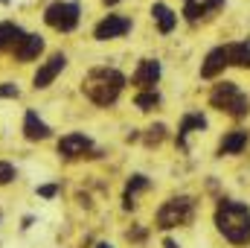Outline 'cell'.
I'll use <instances>...</instances> for the list:
<instances>
[{
	"label": "cell",
	"mask_w": 250,
	"mask_h": 248,
	"mask_svg": "<svg viewBox=\"0 0 250 248\" xmlns=\"http://www.w3.org/2000/svg\"><path fill=\"white\" fill-rule=\"evenodd\" d=\"M221 6H224V0H187L184 3V15H187V21H198L204 15H212Z\"/></svg>",
	"instance_id": "obj_12"
},
{
	"label": "cell",
	"mask_w": 250,
	"mask_h": 248,
	"mask_svg": "<svg viewBox=\"0 0 250 248\" xmlns=\"http://www.w3.org/2000/svg\"><path fill=\"white\" fill-rule=\"evenodd\" d=\"M195 216V201L189 196H178V198H169L160 210H157V228L163 231H172L178 225H187Z\"/></svg>",
	"instance_id": "obj_4"
},
{
	"label": "cell",
	"mask_w": 250,
	"mask_h": 248,
	"mask_svg": "<svg viewBox=\"0 0 250 248\" xmlns=\"http://www.w3.org/2000/svg\"><path fill=\"white\" fill-rule=\"evenodd\" d=\"M12 178H15V167L6 164V161H0V184H9Z\"/></svg>",
	"instance_id": "obj_23"
},
{
	"label": "cell",
	"mask_w": 250,
	"mask_h": 248,
	"mask_svg": "<svg viewBox=\"0 0 250 248\" xmlns=\"http://www.w3.org/2000/svg\"><path fill=\"white\" fill-rule=\"evenodd\" d=\"M215 225L218 231L233 243V246H248L250 243V210L239 201H218L215 207Z\"/></svg>",
	"instance_id": "obj_1"
},
{
	"label": "cell",
	"mask_w": 250,
	"mask_h": 248,
	"mask_svg": "<svg viewBox=\"0 0 250 248\" xmlns=\"http://www.w3.org/2000/svg\"><path fill=\"white\" fill-rule=\"evenodd\" d=\"M134 102H137L140 111H151L154 105H160V94H157V91H143V94H137Z\"/></svg>",
	"instance_id": "obj_20"
},
{
	"label": "cell",
	"mask_w": 250,
	"mask_h": 248,
	"mask_svg": "<svg viewBox=\"0 0 250 248\" xmlns=\"http://www.w3.org/2000/svg\"><path fill=\"white\" fill-rule=\"evenodd\" d=\"M23 35H26V32H23L21 26H15V24H0V50L15 47Z\"/></svg>",
	"instance_id": "obj_18"
},
{
	"label": "cell",
	"mask_w": 250,
	"mask_h": 248,
	"mask_svg": "<svg viewBox=\"0 0 250 248\" xmlns=\"http://www.w3.org/2000/svg\"><path fill=\"white\" fill-rule=\"evenodd\" d=\"M201 131V128H207V120L201 117V114H187L184 117V123H181V128H178V146L181 149H187V134L189 131Z\"/></svg>",
	"instance_id": "obj_17"
},
{
	"label": "cell",
	"mask_w": 250,
	"mask_h": 248,
	"mask_svg": "<svg viewBox=\"0 0 250 248\" xmlns=\"http://www.w3.org/2000/svg\"><path fill=\"white\" fill-rule=\"evenodd\" d=\"M18 85H12V82H3L0 85V99H18Z\"/></svg>",
	"instance_id": "obj_22"
},
{
	"label": "cell",
	"mask_w": 250,
	"mask_h": 248,
	"mask_svg": "<svg viewBox=\"0 0 250 248\" xmlns=\"http://www.w3.org/2000/svg\"><path fill=\"white\" fill-rule=\"evenodd\" d=\"M87 149H90V137H84V134H79V131L64 134L62 140H59V155H62V158H79V155H84Z\"/></svg>",
	"instance_id": "obj_9"
},
{
	"label": "cell",
	"mask_w": 250,
	"mask_h": 248,
	"mask_svg": "<svg viewBox=\"0 0 250 248\" xmlns=\"http://www.w3.org/2000/svg\"><path fill=\"white\" fill-rule=\"evenodd\" d=\"M3 3H6V0H3Z\"/></svg>",
	"instance_id": "obj_28"
},
{
	"label": "cell",
	"mask_w": 250,
	"mask_h": 248,
	"mask_svg": "<svg viewBox=\"0 0 250 248\" xmlns=\"http://www.w3.org/2000/svg\"><path fill=\"white\" fill-rule=\"evenodd\" d=\"M157 79H160V62H157V59H143L131 82H134L137 88H143V91H154Z\"/></svg>",
	"instance_id": "obj_8"
},
{
	"label": "cell",
	"mask_w": 250,
	"mask_h": 248,
	"mask_svg": "<svg viewBox=\"0 0 250 248\" xmlns=\"http://www.w3.org/2000/svg\"><path fill=\"white\" fill-rule=\"evenodd\" d=\"M224 67H227V50H224V47H215V50L207 53V59L201 64V76H204V79H215Z\"/></svg>",
	"instance_id": "obj_11"
},
{
	"label": "cell",
	"mask_w": 250,
	"mask_h": 248,
	"mask_svg": "<svg viewBox=\"0 0 250 248\" xmlns=\"http://www.w3.org/2000/svg\"><path fill=\"white\" fill-rule=\"evenodd\" d=\"M151 15H154V21H157V26H160L163 35H169V32L175 29V24H178L175 12H172L166 3H154V6H151Z\"/></svg>",
	"instance_id": "obj_15"
},
{
	"label": "cell",
	"mask_w": 250,
	"mask_h": 248,
	"mask_svg": "<svg viewBox=\"0 0 250 248\" xmlns=\"http://www.w3.org/2000/svg\"><path fill=\"white\" fill-rule=\"evenodd\" d=\"M123 85H125V76L120 70H114V67H96V70H90L84 76L82 91L96 105H114L117 97H120V91H123Z\"/></svg>",
	"instance_id": "obj_2"
},
{
	"label": "cell",
	"mask_w": 250,
	"mask_h": 248,
	"mask_svg": "<svg viewBox=\"0 0 250 248\" xmlns=\"http://www.w3.org/2000/svg\"><path fill=\"white\" fill-rule=\"evenodd\" d=\"M59 193V187L56 184H44V187H38V196H44V198H53Z\"/></svg>",
	"instance_id": "obj_24"
},
{
	"label": "cell",
	"mask_w": 250,
	"mask_h": 248,
	"mask_svg": "<svg viewBox=\"0 0 250 248\" xmlns=\"http://www.w3.org/2000/svg\"><path fill=\"white\" fill-rule=\"evenodd\" d=\"M23 134L29 140H47L50 137V125L44 123L35 111H26V117H23Z\"/></svg>",
	"instance_id": "obj_13"
},
{
	"label": "cell",
	"mask_w": 250,
	"mask_h": 248,
	"mask_svg": "<svg viewBox=\"0 0 250 248\" xmlns=\"http://www.w3.org/2000/svg\"><path fill=\"white\" fill-rule=\"evenodd\" d=\"M96 248H114V246H108V243H99V246H96Z\"/></svg>",
	"instance_id": "obj_27"
},
{
	"label": "cell",
	"mask_w": 250,
	"mask_h": 248,
	"mask_svg": "<svg viewBox=\"0 0 250 248\" xmlns=\"http://www.w3.org/2000/svg\"><path fill=\"white\" fill-rule=\"evenodd\" d=\"M12 50H15V59H18V62H32V59L41 56V50H44V38H41V35H23Z\"/></svg>",
	"instance_id": "obj_10"
},
{
	"label": "cell",
	"mask_w": 250,
	"mask_h": 248,
	"mask_svg": "<svg viewBox=\"0 0 250 248\" xmlns=\"http://www.w3.org/2000/svg\"><path fill=\"white\" fill-rule=\"evenodd\" d=\"M209 102H212V108H218V111H224V114H230V117H248L250 114L248 94H242L239 85H233V82L215 85L212 94H209Z\"/></svg>",
	"instance_id": "obj_3"
},
{
	"label": "cell",
	"mask_w": 250,
	"mask_h": 248,
	"mask_svg": "<svg viewBox=\"0 0 250 248\" xmlns=\"http://www.w3.org/2000/svg\"><path fill=\"white\" fill-rule=\"evenodd\" d=\"M102 3H105V6H114V3H120V0H102Z\"/></svg>",
	"instance_id": "obj_26"
},
{
	"label": "cell",
	"mask_w": 250,
	"mask_h": 248,
	"mask_svg": "<svg viewBox=\"0 0 250 248\" xmlns=\"http://www.w3.org/2000/svg\"><path fill=\"white\" fill-rule=\"evenodd\" d=\"M140 190H148V178H146V175H134V178L128 181V187H125V198H123L125 210L134 207V196H137Z\"/></svg>",
	"instance_id": "obj_19"
},
{
	"label": "cell",
	"mask_w": 250,
	"mask_h": 248,
	"mask_svg": "<svg viewBox=\"0 0 250 248\" xmlns=\"http://www.w3.org/2000/svg\"><path fill=\"white\" fill-rule=\"evenodd\" d=\"M79 3H67V0H59V3H50L47 12H44V21L59 29V32H73L79 26Z\"/></svg>",
	"instance_id": "obj_5"
},
{
	"label": "cell",
	"mask_w": 250,
	"mask_h": 248,
	"mask_svg": "<svg viewBox=\"0 0 250 248\" xmlns=\"http://www.w3.org/2000/svg\"><path fill=\"white\" fill-rule=\"evenodd\" d=\"M227 64H236V67H245L250 70V38L248 41H236V44H227Z\"/></svg>",
	"instance_id": "obj_14"
},
{
	"label": "cell",
	"mask_w": 250,
	"mask_h": 248,
	"mask_svg": "<svg viewBox=\"0 0 250 248\" xmlns=\"http://www.w3.org/2000/svg\"><path fill=\"white\" fill-rule=\"evenodd\" d=\"M128 29H131V21L128 18H123V15H108V18H102L96 24L93 35H96V41H111V38H123Z\"/></svg>",
	"instance_id": "obj_6"
},
{
	"label": "cell",
	"mask_w": 250,
	"mask_h": 248,
	"mask_svg": "<svg viewBox=\"0 0 250 248\" xmlns=\"http://www.w3.org/2000/svg\"><path fill=\"white\" fill-rule=\"evenodd\" d=\"M163 246H166V248H178V243H172V240H166Z\"/></svg>",
	"instance_id": "obj_25"
},
{
	"label": "cell",
	"mask_w": 250,
	"mask_h": 248,
	"mask_svg": "<svg viewBox=\"0 0 250 248\" xmlns=\"http://www.w3.org/2000/svg\"><path fill=\"white\" fill-rule=\"evenodd\" d=\"M245 146H248V131H230V134L221 140L218 155H239Z\"/></svg>",
	"instance_id": "obj_16"
},
{
	"label": "cell",
	"mask_w": 250,
	"mask_h": 248,
	"mask_svg": "<svg viewBox=\"0 0 250 248\" xmlns=\"http://www.w3.org/2000/svg\"><path fill=\"white\" fill-rule=\"evenodd\" d=\"M163 137H166V125L157 123V125H151V128H148V134H146V143H148V146H154V143H160Z\"/></svg>",
	"instance_id": "obj_21"
},
{
	"label": "cell",
	"mask_w": 250,
	"mask_h": 248,
	"mask_svg": "<svg viewBox=\"0 0 250 248\" xmlns=\"http://www.w3.org/2000/svg\"><path fill=\"white\" fill-rule=\"evenodd\" d=\"M64 67H67V56H64V53H56V56H50L47 62L38 67V73L32 76L35 88H50V85L56 82V76L62 73Z\"/></svg>",
	"instance_id": "obj_7"
}]
</instances>
